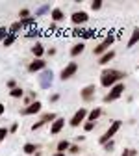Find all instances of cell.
<instances>
[{"instance_id":"cell-1","label":"cell","mask_w":139,"mask_h":156,"mask_svg":"<svg viewBox=\"0 0 139 156\" xmlns=\"http://www.w3.org/2000/svg\"><path fill=\"white\" fill-rule=\"evenodd\" d=\"M124 78H126L124 71H117V69H111V67H104L102 73H100V86L106 87V89H111L115 84L123 82Z\"/></svg>"},{"instance_id":"cell-2","label":"cell","mask_w":139,"mask_h":156,"mask_svg":"<svg viewBox=\"0 0 139 156\" xmlns=\"http://www.w3.org/2000/svg\"><path fill=\"white\" fill-rule=\"evenodd\" d=\"M126 91V84L124 82H119V84H115L106 95H104V102L106 104H109V102H115V101H119V99H121V97H123V93Z\"/></svg>"},{"instance_id":"cell-3","label":"cell","mask_w":139,"mask_h":156,"mask_svg":"<svg viewBox=\"0 0 139 156\" xmlns=\"http://www.w3.org/2000/svg\"><path fill=\"white\" fill-rule=\"evenodd\" d=\"M123 128V121L121 119H115V121H111V125L108 126V130L100 136V138H98V143H100V145H104V143H108V141H111L113 140V136L119 132V130H121Z\"/></svg>"},{"instance_id":"cell-4","label":"cell","mask_w":139,"mask_h":156,"mask_svg":"<svg viewBox=\"0 0 139 156\" xmlns=\"http://www.w3.org/2000/svg\"><path fill=\"white\" fill-rule=\"evenodd\" d=\"M113 43H115V35H113V34H108V35H106V37L102 39V41H100V43H98V45H96V47L93 48V54H95L96 58H100V56H102L104 52L111 50L109 47H111Z\"/></svg>"},{"instance_id":"cell-5","label":"cell","mask_w":139,"mask_h":156,"mask_svg":"<svg viewBox=\"0 0 139 156\" xmlns=\"http://www.w3.org/2000/svg\"><path fill=\"white\" fill-rule=\"evenodd\" d=\"M87 113H89V110H87V108H80V110H76V112H74V115L69 119V126L78 128L80 125H84V123L87 121Z\"/></svg>"},{"instance_id":"cell-6","label":"cell","mask_w":139,"mask_h":156,"mask_svg":"<svg viewBox=\"0 0 139 156\" xmlns=\"http://www.w3.org/2000/svg\"><path fill=\"white\" fill-rule=\"evenodd\" d=\"M37 80H39L41 89H50L52 84H54V73H52V69L41 71V73H39V76H37Z\"/></svg>"},{"instance_id":"cell-7","label":"cell","mask_w":139,"mask_h":156,"mask_svg":"<svg viewBox=\"0 0 139 156\" xmlns=\"http://www.w3.org/2000/svg\"><path fill=\"white\" fill-rule=\"evenodd\" d=\"M87 21H89V13L84 11V9H76V11H72V15H71V23H72L74 26H78V28H82Z\"/></svg>"},{"instance_id":"cell-8","label":"cell","mask_w":139,"mask_h":156,"mask_svg":"<svg viewBox=\"0 0 139 156\" xmlns=\"http://www.w3.org/2000/svg\"><path fill=\"white\" fill-rule=\"evenodd\" d=\"M76 73H78V63L76 62H69L63 69H61V73H59V80H71L72 76H76Z\"/></svg>"},{"instance_id":"cell-9","label":"cell","mask_w":139,"mask_h":156,"mask_svg":"<svg viewBox=\"0 0 139 156\" xmlns=\"http://www.w3.org/2000/svg\"><path fill=\"white\" fill-rule=\"evenodd\" d=\"M95 93H96V86H95V84H87V86L82 87V91H80V99H82L84 102H89V101L95 99Z\"/></svg>"},{"instance_id":"cell-10","label":"cell","mask_w":139,"mask_h":156,"mask_svg":"<svg viewBox=\"0 0 139 156\" xmlns=\"http://www.w3.org/2000/svg\"><path fill=\"white\" fill-rule=\"evenodd\" d=\"M41 112H43L41 101H35V102H32L30 106H24V108L21 110V115H37V113H41Z\"/></svg>"},{"instance_id":"cell-11","label":"cell","mask_w":139,"mask_h":156,"mask_svg":"<svg viewBox=\"0 0 139 156\" xmlns=\"http://www.w3.org/2000/svg\"><path fill=\"white\" fill-rule=\"evenodd\" d=\"M47 69V62L45 60H35V58H33V60L28 63V73H41V71H45Z\"/></svg>"},{"instance_id":"cell-12","label":"cell","mask_w":139,"mask_h":156,"mask_svg":"<svg viewBox=\"0 0 139 156\" xmlns=\"http://www.w3.org/2000/svg\"><path fill=\"white\" fill-rule=\"evenodd\" d=\"M30 52H32V56L35 58V60H43V56L47 54V48H45V45H43V43H39V41H35V43L32 45Z\"/></svg>"},{"instance_id":"cell-13","label":"cell","mask_w":139,"mask_h":156,"mask_svg":"<svg viewBox=\"0 0 139 156\" xmlns=\"http://www.w3.org/2000/svg\"><path fill=\"white\" fill-rule=\"evenodd\" d=\"M63 128H65V119L63 117H57V119L50 125V136H57Z\"/></svg>"},{"instance_id":"cell-14","label":"cell","mask_w":139,"mask_h":156,"mask_svg":"<svg viewBox=\"0 0 139 156\" xmlns=\"http://www.w3.org/2000/svg\"><path fill=\"white\" fill-rule=\"evenodd\" d=\"M50 19H52V23H54V24L65 21V13H63V9H61V8H52V11H50Z\"/></svg>"},{"instance_id":"cell-15","label":"cell","mask_w":139,"mask_h":156,"mask_svg":"<svg viewBox=\"0 0 139 156\" xmlns=\"http://www.w3.org/2000/svg\"><path fill=\"white\" fill-rule=\"evenodd\" d=\"M85 52V43L84 41H80V43H74L72 47H71V50H69V54H71V58H78L80 54H84Z\"/></svg>"},{"instance_id":"cell-16","label":"cell","mask_w":139,"mask_h":156,"mask_svg":"<svg viewBox=\"0 0 139 156\" xmlns=\"http://www.w3.org/2000/svg\"><path fill=\"white\" fill-rule=\"evenodd\" d=\"M113 58H115V50L111 48V50H108V52H104L100 58H98V65H102V67H106L111 60H113Z\"/></svg>"},{"instance_id":"cell-17","label":"cell","mask_w":139,"mask_h":156,"mask_svg":"<svg viewBox=\"0 0 139 156\" xmlns=\"http://www.w3.org/2000/svg\"><path fill=\"white\" fill-rule=\"evenodd\" d=\"M50 11H52V6H50V4H41V6L35 8L33 17H35V19H37V17H45V15H50Z\"/></svg>"},{"instance_id":"cell-18","label":"cell","mask_w":139,"mask_h":156,"mask_svg":"<svg viewBox=\"0 0 139 156\" xmlns=\"http://www.w3.org/2000/svg\"><path fill=\"white\" fill-rule=\"evenodd\" d=\"M19 21H21V19H19ZM21 26H23V30H32V28H37V19H35V17L23 19V21H21Z\"/></svg>"},{"instance_id":"cell-19","label":"cell","mask_w":139,"mask_h":156,"mask_svg":"<svg viewBox=\"0 0 139 156\" xmlns=\"http://www.w3.org/2000/svg\"><path fill=\"white\" fill-rule=\"evenodd\" d=\"M100 115H102V108H100V106H95V108H93V110H89V113H87V121L96 123Z\"/></svg>"},{"instance_id":"cell-20","label":"cell","mask_w":139,"mask_h":156,"mask_svg":"<svg viewBox=\"0 0 139 156\" xmlns=\"http://www.w3.org/2000/svg\"><path fill=\"white\" fill-rule=\"evenodd\" d=\"M139 43V28H134L130 39H128V43H126V48H134L135 45Z\"/></svg>"},{"instance_id":"cell-21","label":"cell","mask_w":139,"mask_h":156,"mask_svg":"<svg viewBox=\"0 0 139 156\" xmlns=\"http://www.w3.org/2000/svg\"><path fill=\"white\" fill-rule=\"evenodd\" d=\"M71 141L69 140H61V141H57V145H56V152H69V149H71Z\"/></svg>"},{"instance_id":"cell-22","label":"cell","mask_w":139,"mask_h":156,"mask_svg":"<svg viewBox=\"0 0 139 156\" xmlns=\"http://www.w3.org/2000/svg\"><path fill=\"white\" fill-rule=\"evenodd\" d=\"M37 151H39V145H35V143H24L23 145V152L28 156H35Z\"/></svg>"},{"instance_id":"cell-23","label":"cell","mask_w":139,"mask_h":156,"mask_svg":"<svg viewBox=\"0 0 139 156\" xmlns=\"http://www.w3.org/2000/svg\"><path fill=\"white\" fill-rule=\"evenodd\" d=\"M39 119H41L45 125H47V123L52 125V123L57 119V113H54V112H47V113H41V117H39Z\"/></svg>"},{"instance_id":"cell-24","label":"cell","mask_w":139,"mask_h":156,"mask_svg":"<svg viewBox=\"0 0 139 156\" xmlns=\"http://www.w3.org/2000/svg\"><path fill=\"white\" fill-rule=\"evenodd\" d=\"M8 32H9V34H13V35H19V32H23L21 21H15V23H11V24H9V28H8Z\"/></svg>"},{"instance_id":"cell-25","label":"cell","mask_w":139,"mask_h":156,"mask_svg":"<svg viewBox=\"0 0 139 156\" xmlns=\"http://www.w3.org/2000/svg\"><path fill=\"white\" fill-rule=\"evenodd\" d=\"M9 97L11 99H24V89L23 87H15L9 91Z\"/></svg>"},{"instance_id":"cell-26","label":"cell","mask_w":139,"mask_h":156,"mask_svg":"<svg viewBox=\"0 0 139 156\" xmlns=\"http://www.w3.org/2000/svg\"><path fill=\"white\" fill-rule=\"evenodd\" d=\"M19 17H21V21H23V19H30L33 15H32L30 8H21V9H19Z\"/></svg>"},{"instance_id":"cell-27","label":"cell","mask_w":139,"mask_h":156,"mask_svg":"<svg viewBox=\"0 0 139 156\" xmlns=\"http://www.w3.org/2000/svg\"><path fill=\"white\" fill-rule=\"evenodd\" d=\"M24 35H26L28 39H37V37H41V32H39L37 28H32V30H28Z\"/></svg>"},{"instance_id":"cell-28","label":"cell","mask_w":139,"mask_h":156,"mask_svg":"<svg viewBox=\"0 0 139 156\" xmlns=\"http://www.w3.org/2000/svg\"><path fill=\"white\" fill-rule=\"evenodd\" d=\"M102 6H104L102 0H93V2L89 4V8H91L93 11H100V9H102Z\"/></svg>"},{"instance_id":"cell-29","label":"cell","mask_w":139,"mask_h":156,"mask_svg":"<svg viewBox=\"0 0 139 156\" xmlns=\"http://www.w3.org/2000/svg\"><path fill=\"white\" fill-rule=\"evenodd\" d=\"M15 41H17V35H13V34H8V37L4 39V47H11Z\"/></svg>"},{"instance_id":"cell-30","label":"cell","mask_w":139,"mask_h":156,"mask_svg":"<svg viewBox=\"0 0 139 156\" xmlns=\"http://www.w3.org/2000/svg\"><path fill=\"white\" fill-rule=\"evenodd\" d=\"M9 136V128H6V126H0V143L2 141H6V138Z\"/></svg>"},{"instance_id":"cell-31","label":"cell","mask_w":139,"mask_h":156,"mask_svg":"<svg viewBox=\"0 0 139 156\" xmlns=\"http://www.w3.org/2000/svg\"><path fill=\"white\" fill-rule=\"evenodd\" d=\"M84 132H91V130H95V126H96V123H93V121H85L84 125Z\"/></svg>"},{"instance_id":"cell-32","label":"cell","mask_w":139,"mask_h":156,"mask_svg":"<svg viewBox=\"0 0 139 156\" xmlns=\"http://www.w3.org/2000/svg\"><path fill=\"white\" fill-rule=\"evenodd\" d=\"M95 35H96V30H84L82 39H91V37H95Z\"/></svg>"},{"instance_id":"cell-33","label":"cell","mask_w":139,"mask_h":156,"mask_svg":"<svg viewBox=\"0 0 139 156\" xmlns=\"http://www.w3.org/2000/svg\"><path fill=\"white\" fill-rule=\"evenodd\" d=\"M102 147H104V152H111V151L115 149V141L111 140V141H108V143H104Z\"/></svg>"},{"instance_id":"cell-34","label":"cell","mask_w":139,"mask_h":156,"mask_svg":"<svg viewBox=\"0 0 139 156\" xmlns=\"http://www.w3.org/2000/svg\"><path fill=\"white\" fill-rule=\"evenodd\" d=\"M6 87H8L9 91H11V89H15V87H19V86H17V80H15V78H9V80L6 82Z\"/></svg>"},{"instance_id":"cell-35","label":"cell","mask_w":139,"mask_h":156,"mask_svg":"<svg viewBox=\"0 0 139 156\" xmlns=\"http://www.w3.org/2000/svg\"><path fill=\"white\" fill-rule=\"evenodd\" d=\"M8 34H9V32H8L6 26H0V41H2V43H4V39L8 37Z\"/></svg>"},{"instance_id":"cell-36","label":"cell","mask_w":139,"mask_h":156,"mask_svg":"<svg viewBox=\"0 0 139 156\" xmlns=\"http://www.w3.org/2000/svg\"><path fill=\"white\" fill-rule=\"evenodd\" d=\"M121 156H137V151L135 149H124Z\"/></svg>"},{"instance_id":"cell-37","label":"cell","mask_w":139,"mask_h":156,"mask_svg":"<svg viewBox=\"0 0 139 156\" xmlns=\"http://www.w3.org/2000/svg\"><path fill=\"white\" fill-rule=\"evenodd\" d=\"M43 126H45V123H43L41 119H39V121H37V123H33L30 128H32V132H35V130H39V128H43Z\"/></svg>"},{"instance_id":"cell-38","label":"cell","mask_w":139,"mask_h":156,"mask_svg":"<svg viewBox=\"0 0 139 156\" xmlns=\"http://www.w3.org/2000/svg\"><path fill=\"white\" fill-rule=\"evenodd\" d=\"M82 149H80V145H76V143H72L71 145V149H69V154H78Z\"/></svg>"},{"instance_id":"cell-39","label":"cell","mask_w":139,"mask_h":156,"mask_svg":"<svg viewBox=\"0 0 139 156\" xmlns=\"http://www.w3.org/2000/svg\"><path fill=\"white\" fill-rule=\"evenodd\" d=\"M48 101H50V102H57V101H59V93H50V95H48Z\"/></svg>"},{"instance_id":"cell-40","label":"cell","mask_w":139,"mask_h":156,"mask_svg":"<svg viewBox=\"0 0 139 156\" xmlns=\"http://www.w3.org/2000/svg\"><path fill=\"white\" fill-rule=\"evenodd\" d=\"M82 34H84V28H78V26H76V28L72 30V35H74V37H82Z\"/></svg>"},{"instance_id":"cell-41","label":"cell","mask_w":139,"mask_h":156,"mask_svg":"<svg viewBox=\"0 0 139 156\" xmlns=\"http://www.w3.org/2000/svg\"><path fill=\"white\" fill-rule=\"evenodd\" d=\"M17 130H19V123L15 121V123H11V125H9V134H15Z\"/></svg>"},{"instance_id":"cell-42","label":"cell","mask_w":139,"mask_h":156,"mask_svg":"<svg viewBox=\"0 0 139 156\" xmlns=\"http://www.w3.org/2000/svg\"><path fill=\"white\" fill-rule=\"evenodd\" d=\"M56 52H57V50H56L54 47H52V48H47V56H50V58H52V56H56Z\"/></svg>"},{"instance_id":"cell-43","label":"cell","mask_w":139,"mask_h":156,"mask_svg":"<svg viewBox=\"0 0 139 156\" xmlns=\"http://www.w3.org/2000/svg\"><path fill=\"white\" fill-rule=\"evenodd\" d=\"M28 97H30L32 101H37V91H30V93H28Z\"/></svg>"},{"instance_id":"cell-44","label":"cell","mask_w":139,"mask_h":156,"mask_svg":"<svg viewBox=\"0 0 139 156\" xmlns=\"http://www.w3.org/2000/svg\"><path fill=\"white\" fill-rule=\"evenodd\" d=\"M4 113H6V104H4V102H0V117H2Z\"/></svg>"},{"instance_id":"cell-45","label":"cell","mask_w":139,"mask_h":156,"mask_svg":"<svg viewBox=\"0 0 139 156\" xmlns=\"http://www.w3.org/2000/svg\"><path fill=\"white\" fill-rule=\"evenodd\" d=\"M84 140H85V136H76V141H78V143L84 141Z\"/></svg>"},{"instance_id":"cell-46","label":"cell","mask_w":139,"mask_h":156,"mask_svg":"<svg viewBox=\"0 0 139 156\" xmlns=\"http://www.w3.org/2000/svg\"><path fill=\"white\" fill-rule=\"evenodd\" d=\"M52 156H67V154H65V152H54Z\"/></svg>"}]
</instances>
